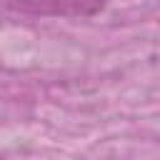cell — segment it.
Masks as SVG:
<instances>
[{
  "instance_id": "cell-1",
  "label": "cell",
  "mask_w": 160,
  "mask_h": 160,
  "mask_svg": "<svg viewBox=\"0 0 160 160\" xmlns=\"http://www.w3.org/2000/svg\"><path fill=\"white\" fill-rule=\"evenodd\" d=\"M2 8L30 12V15H52V18H88L100 12L108 0H0Z\"/></svg>"
}]
</instances>
